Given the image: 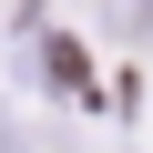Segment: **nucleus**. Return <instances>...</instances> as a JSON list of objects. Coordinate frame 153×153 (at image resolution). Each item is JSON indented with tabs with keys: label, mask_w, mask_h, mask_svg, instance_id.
Instances as JSON below:
<instances>
[{
	"label": "nucleus",
	"mask_w": 153,
	"mask_h": 153,
	"mask_svg": "<svg viewBox=\"0 0 153 153\" xmlns=\"http://www.w3.org/2000/svg\"><path fill=\"white\" fill-rule=\"evenodd\" d=\"M92 21L112 41H153V0H92Z\"/></svg>",
	"instance_id": "1"
}]
</instances>
